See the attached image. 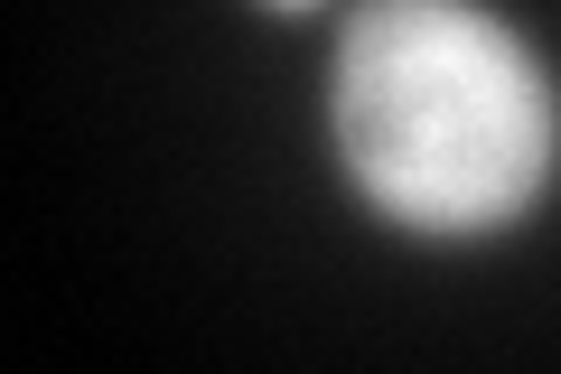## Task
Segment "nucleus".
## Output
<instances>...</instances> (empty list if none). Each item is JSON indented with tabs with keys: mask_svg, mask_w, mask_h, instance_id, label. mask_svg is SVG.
I'll return each mask as SVG.
<instances>
[{
	"mask_svg": "<svg viewBox=\"0 0 561 374\" xmlns=\"http://www.w3.org/2000/svg\"><path fill=\"white\" fill-rule=\"evenodd\" d=\"M328 113L356 188L421 235L515 225L561 150L552 76L478 0H365L337 38Z\"/></svg>",
	"mask_w": 561,
	"mask_h": 374,
	"instance_id": "f257e3e1",
	"label": "nucleus"
},
{
	"mask_svg": "<svg viewBox=\"0 0 561 374\" xmlns=\"http://www.w3.org/2000/svg\"><path fill=\"white\" fill-rule=\"evenodd\" d=\"M280 10H309V0H280Z\"/></svg>",
	"mask_w": 561,
	"mask_h": 374,
	"instance_id": "f03ea898",
	"label": "nucleus"
}]
</instances>
